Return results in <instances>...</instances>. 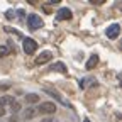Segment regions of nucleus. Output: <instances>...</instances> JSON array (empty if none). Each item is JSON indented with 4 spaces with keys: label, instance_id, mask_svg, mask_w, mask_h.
Wrapping results in <instances>:
<instances>
[{
    "label": "nucleus",
    "instance_id": "1",
    "mask_svg": "<svg viewBox=\"0 0 122 122\" xmlns=\"http://www.w3.org/2000/svg\"><path fill=\"white\" fill-rule=\"evenodd\" d=\"M42 19L39 17L37 14H29L27 15V25H29V29L30 30H37V29H41L42 27Z\"/></svg>",
    "mask_w": 122,
    "mask_h": 122
},
{
    "label": "nucleus",
    "instance_id": "2",
    "mask_svg": "<svg viewBox=\"0 0 122 122\" xmlns=\"http://www.w3.org/2000/svg\"><path fill=\"white\" fill-rule=\"evenodd\" d=\"M39 114H54L58 110V107L54 102H42L39 103V109H36Z\"/></svg>",
    "mask_w": 122,
    "mask_h": 122
},
{
    "label": "nucleus",
    "instance_id": "3",
    "mask_svg": "<svg viewBox=\"0 0 122 122\" xmlns=\"http://www.w3.org/2000/svg\"><path fill=\"white\" fill-rule=\"evenodd\" d=\"M22 48H24V51L27 54H34L37 51V42L34 39H30V37H25L24 42H22Z\"/></svg>",
    "mask_w": 122,
    "mask_h": 122
},
{
    "label": "nucleus",
    "instance_id": "4",
    "mask_svg": "<svg viewBox=\"0 0 122 122\" xmlns=\"http://www.w3.org/2000/svg\"><path fill=\"white\" fill-rule=\"evenodd\" d=\"M44 92H46V93H49L51 97H54V98H56V100H58L59 103H63L65 107H70V109H71V103H70L68 100H65V98L61 97V95L58 93V92H56V90H51V88H44Z\"/></svg>",
    "mask_w": 122,
    "mask_h": 122
},
{
    "label": "nucleus",
    "instance_id": "5",
    "mask_svg": "<svg viewBox=\"0 0 122 122\" xmlns=\"http://www.w3.org/2000/svg\"><path fill=\"white\" fill-rule=\"evenodd\" d=\"M107 37L109 39H117L119 37V34H120V25L119 24H112V25H109V29H107Z\"/></svg>",
    "mask_w": 122,
    "mask_h": 122
},
{
    "label": "nucleus",
    "instance_id": "6",
    "mask_svg": "<svg viewBox=\"0 0 122 122\" xmlns=\"http://www.w3.org/2000/svg\"><path fill=\"white\" fill-rule=\"evenodd\" d=\"M71 17H73V14H71V10H70L68 7L59 9L58 14H56V19H58V20H70Z\"/></svg>",
    "mask_w": 122,
    "mask_h": 122
},
{
    "label": "nucleus",
    "instance_id": "7",
    "mask_svg": "<svg viewBox=\"0 0 122 122\" xmlns=\"http://www.w3.org/2000/svg\"><path fill=\"white\" fill-rule=\"evenodd\" d=\"M53 54L49 51H42L37 58H36V65H44V63H48V61H51Z\"/></svg>",
    "mask_w": 122,
    "mask_h": 122
},
{
    "label": "nucleus",
    "instance_id": "8",
    "mask_svg": "<svg viewBox=\"0 0 122 122\" xmlns=\"http://www.w3.org/2000/svg\"><path fill=\"white\" fill-rule=\"evenodd\" d=\"M36 114H37V110L32 109V107H29V109H25V110L22 112V119H24V120H29V119H32Z\"/></svg>",
    "mask_w": 122,
    "mask_h": 122
},
{
    "label": "nucleus",
    "instance_id": "9",
    "mask_svg": "<svg viewBox=\"0 0 122 122\" xmlns=\"http://www.w3.org/2000/svg\"><path fill=\"white\" fill-rule=\"evenodd\" d=\"M97 63H98V56H97V54H92L90 59L86 61V70H93V68L97 66Z\"/></svg>",
    "mask_w": 122,
    "mask_h": 122
},
{
    "label": "nucleus",
    "instance_id": "10",
    "mask_svg": "<svg viewBox=\"0 0 122 122\" xmlns=\"http://www.w3.org/2000/svg\"><path fill=\"white\" fill-rule=\"evenodd\" d=\"M51 70H53V71H58V73H66V66H65V63H61V61L54 63V65L51 66Z\"/></svg>",
    "mask_w": 122,
    "mask_h": 122
},
{
    "label": "nucleus",
    "instance_id": "11",
    "mask_svg": "<svg viewBox=\"0 0 122 122\" xmlns=\"http://www.w3.org/2000/svg\"><path fill=\"white\" fill-rule=\"evenodd\" d=\"M14 102H15V98H14V97H10V95H5V97H2V98H0V107L12 105Z\"/></svg>",
    "mask_w": 122,
    "mask_h": 122
},
{
    "label": "nucleus",
    "instance_id": "12",
    "mask_svg": "<svg viewBox=\"0 0 122 122\" xmlns=\"http://www.w3.org/2000/svg\"><path fill=\"white\" fill-rule=\"evenodd\" d=\"M41 98H39V95L37 93H27L25 95V102L27 103H37Z\"/></svg>",
    "mask_w": 122,
    "mask_h": 122
},
{
    "label": "nucleus",
    "instance_id": "13",
    "mask_svg": "<svg viewBox=\"0 0 122 122\" xmlns=\"http://www.w3.org/2000/svg\"><path fill=\"white\" fill-rule=\"evenodd\" d=\"M10 110H12V115H15L17 112H20V103H19L17 100H15V102L10 105Z\"/></svg>",
    "mask_w": 122,
    "mask_h": 122
},
{
    "label": "nucleus",
    "instance_id": "14",
    "mask_svg": "<svg viewBox=\"0 0 122 122\" xmlns=\"http://www.w3.org/2000/svg\"><path fill=\"white\" fill-rule=\"evenodd\" d=\"M7 54H9V48L7 46H0V58H4Z\"/></svg>",
    "mask_w": 122,
    "mask_h": 122
},
{
    "label": "nucleus",
    "instance_id": "15",
    "mask_svg": "<svg viewBox=\"0 0 122 122\" xmlns=\"http://www.w3.org/2000/svg\"><path fill=\"white\" fill-rule=\"evenodd\" d=\"M88 81H92V80H90V78H83V80H80V88H86Z\"/></svg>",
    "mask_w": 122,
    "mask_h": 122
},
{
    "label": "nucleus",
    "instance_id": "16",
    "mask_svg": "<svg viewBox=\"0 0 122 122\" xmlns=\"http://www.w3.org/2000/svg\"><path fill=\"white\" fill-rule=\"evenodd\" d=\"M14 15H15V14H14V10H7V14H5V17L12 20V19H14Z\"/></svg>",
    "mask_w": 122,
    "mask_h": 122
},
{
    "label": "nucleus",
    "instance_id": "17",
    "mask_svg": "<svg viewBox=\"0 0 122 122\" xmlns=\"http://www.w3.org/2000/svg\"><path fill=\"white\" fill-rule=\"evenodd\" d=\"M90 2H92V4H97V5H102L105 0H90Z\"/></svg>",
    "mask_w": 122,
    "mask_h": 122
},
{
    "label": "nucleus",
    "instance_id": "18",
    "mask_svg": "<svg viewBox=\"0 0 122 122\" xmlns=\"http://www.w3.org/2000/svg\"><path fill=\"white\" fill-rule=\"evenodd\" d=\"M17 120H19L17 115H10V122H17Z\"/></svg>",
    "mask_w": 122,
    "mask_h": 122
},
{
    "label": "nucleus",
    "instance_id": "19",
    "mask_svg": "<svg viewBox=\"0 0 122 122\" xmlns=\"http://www.w3.org/2000/svg\"><path fill=\"white\" fill-rule=\"evenodd\" d=\"M41 122H54V119H51V117H49V119H42Z\"/></svg>",
    "mask_w": 122,
    "mask_h": 122
},
{
    "label": "nucleus",
    "instance_id": "20",
    "mask_svg": "<svg viewBox=\"0 0 122 122\" xmlns=\"http://www.w3.org/2000/svg\"><path fill=\"white\" fill-rule=\"evenodd\" d=\"M2 115H5V109H4V107H0V117H2Z\"/></svg>",
    "mask_w": 122,
    "mask_h": 122
},
{
    "label": "nucleus",
    "instance_id": "21",
    "mask_svg": "<svg viewBox=\"0 0 122 122\" xmlns=\"http://www.w3.org/2000/svg\"><path fill=\"white\" fill-rule=\"evenodd\" d=\"M0 88H2V90H7V88H10V85H9V83H5V85L0 86Z\"/></svg>",
    "mask_w": 122,
    "mask_h": 122
},
{
    "label": "nucleus",
    "instance_id": "22",
    "mask_svg": "<svg viewBox=\"0 0 122 122\" xmlns=\"http://www.w3.org/2000/svg\"><path fill=\"white\" fill-rule=\"evenodd\" d=\"M83 122H90V120H88V119H83Z\"/></svg>",
    "mask_w": 122,
    "mask_h": 122
}]
</instances>
